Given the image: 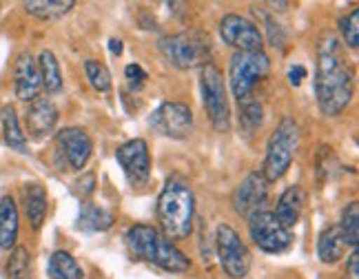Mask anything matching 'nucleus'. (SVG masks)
<instances>
[{"label": "nucleus", "mask_w": 359, "mask_h": 279, "mask_svg": "<svg viewBox=\"0 0 359 279\" xmlns=\"http://www.w3.org/2000/svg\"><path fill=\"white\" fill-rule=\"evenodd\" d=\"M315 95L324 116H337L353 100V76L337 51V40L324 36L315 69Z\"/></svg>", "instance_id": "obj_1"}, {"label": "nucleus", "mask_w": 359, "mask_h": 279, "mask_svg": "<svg viewBox=\"0 0 359 279\" xmlns=\"http://www.w3.org/2000/svg\"><path fill=\"white\" fill-rule=\"evenodd\" d=\"M196 198L187 179L171 177L158 195V224L169 240H184L193 231Z\"/></svg>", "instance_id": "obj_2"}, {"label": "nucleus", "mask_w": 359, "mask_h": 279, "mask_svg": "<svg viewBox=\"0 0 359 279\" xmlns=\"http://www.w3.org/2000/svg\"><path fill=\"white\" fill-rule=\"evenodd\" d=\"M127 246L129 250L154 266L169 271V273H184L189 271L191 261L180 250L169 237H164L158 229L147 224H135L127 231Z\"/></svg>", "instance_id": "obj_3"}, {"label": "nucleus", "mask_w": 359, "mask_h": 279, "mask_svg": "<svg viewBox=\"0 0 359 279\" xmlns=\"http://www.w3.org/2000/svg\"><path fill=\"white\" fill-rule=\"evenodd\" d=\"M160 51L175 69H202L211 64L213 45L202 32H182L160 40Z\"/></svg>", "instance_id": "obj_4"}, {"label": "nucleus", "mask_w": 359, "mask_h": 279, "mask_svg": "<svg viewBox=\"0 0 359 279\" xmlns=\"http://www.w3.org/2000/svg\"><path fill=\"white\" fill-rule=\"evenodd\" d=\"M297 147H299V127L293 118L286 116L275 127L266 147V160H264V169H262V175L266 177V182H275V179H280L291 169Z\"/></svg>", "instance_id": "obj_5"}, {"label": "nucleus", "mask_w": 359, "mask_h": 279, "mask_svg": "<svg viewBox=\"0 0 359 279\" xmlns=\"http://www.w3.org/2000/svg\"><path fill=\"white\" fill-rule=\"evenodd\" d=\"M271 72V58L264 49L259 51H236L229 67V85L236 95V100L242 102L251 97L255 85L266 78Z\"/></svg>", "instance_id": "obj_6"}, {"label": "nucleus", "mask_w": 359, "mask_h": 279, "mask_svg": "<svg viewBox=\"0 0 359 279\" xmlns=\"http://www.w3.org/2000/svg\"><path fill=\"white\" fill-rule=\"evenodd\" d=\"M200 89H202V104L213 124V129L219 133H226L231 129L229 91H226L224 76L215 64H206L200 69Z\"/></svg>", "instance_id": "obj_7"}, {"label": "nucleus", "mask_w": 359, "mask_h": 279, "mask_svg": "<svg viewBox=\"0 0 359 279\" xmlns=\"http://www.w3.org/2000/svg\"><path fill=\"white\" fill-rule=\"evenodd\" d=\"M215 246L222 271L231 279H244L251 271V253H248L238 231L231 224H219L215 231Z\"/></svg>", "instance_id": "obj_8"}, {"label": "nucleus", "mask_w": 359, "mask_h": 279, "mask_svg": "<svg viewBox=\"0 0 359 279\" xmlns=\"http://www.w3.org/2000/svg\"><path fill=\"white\" fill-rule=\"evenodd\" d=\"M248 233L255 246L271 255H280L293 244L291 231L284 229L271 211H257L248 217Z\"/></svg>", "instance_id": "obj_9"}, {"label": "nucleus", "mask_w": 359, "mask_h": 279, "mask_svg": "<svg viewBox=\"0 0 359 279\" xmlns=\"http://www.w3.org/2000/svg\"><path fill=\"white\" fill-rule=\"evenodd\" d=\"M149 127L171 140H187L193 133V114L182 102H162L149 118Z\"/></svg>", "instance_id": "obj_10"}, {"label": "nucleus", "mask_w": 359, "mask_h": 279, "mask_svg": "<svg viewBox=\"0 0 359 279\" xmlns=\"http://www.w3.org/2000/svg\"><path fill=\"white\" fill-rule=\"evenodd\" d=\"M116 160L122 166L124 177L133 189H142L151 177V156L144 140H129L116 151Z\"/></svg>", "instance_id": "obj_11"}, {"label": "nucleus", "mask_w": 359, "mask_h": 279, "mask_svg": "<svg viewBox=\"0 0 359 279\" xmlns=\"http://www.w3.org/2000/svg\"><path fill=\"white\" fill-rule=\"evenodd\" d=\"M269 200V182L262 171H251L233 193V208L242 217H251L257 211H264Z\"/></svg>", "instance_id": "obj_12"}, {"label": "nucleus", "mask_w": 359, "mask_h": 279, "mask_svg": "<svg viewBox=\"0 0 359 279\" xmlns=\"http://www.w3.org/2000/svg\"><path fill=\"white\" fill-rule=\"evenodd\" d=\"M219 36L229 45L236 47L238 51H259L264 45V38L257 27L238 13H229L219 20Z\"/></svg>", "instance_id": "obj_13"}, {"label": "nucleus", "mask_w": 359, "mask_h": 279, "mask_svg": "<svg viewBox=\"0 0 359 279\" xmlns=\"http://www.w3.org/2000/svg\"><path fill=\"white\" fill-rule=\"evenodd\" d=\"M56 142H58L60 153L67 158L69 166H72L74 171L85 169L91 158V151H93L91 137L85 131L80 127H67V129L58 131Z\"/></svg>", "instance_id": "obj_14"}, {"label": "nucleus", "mask_w": 359, "mask_h": 279, "mask_svg": "<svg viewBox=\"0 0 359 279\" xmlns=\"http://www.w3.org/2000/svg\"><path fill=\"white\" fill-rule=\"evenodd\" d=\"M40 89V72H38V62L29 51H22L16 64H13V91L16 97L22 102H32L38 97Z\"/></svg>", "instance_id": "obj_15"}, {"label": "nucleus", "mask_w": 359, "mask_h": 279, "mask_svg": "<svg viewBox=\"0 0 359 279\" xmlns=\"http://www.w3.org/2000/svg\"><path fill=\"white\" fill-rule=\"evenodd\" d=\"M25 122H27V131H29L32 137L43 140L47 137L58 124V109L47 97H36V100L29 102L25 114Z\"/></svg>", "instance_id": "obj_16"}, {"label": "nucleus", "mask_w": 359, "mask_h": 279, "mask_svg": "<svg viewBox=\"0 0 359 279\" xmlns=\"http://www.w3.org/2000/svg\"><path fill=\"white\" fill-rule=\"evenodd\" d=\"M304 206H306V193H304L302 186H288L284 193H282V198L278 200V208H275V217H278V222L291 231L299 217H302V211H304Z\"/></svg>", "instance_id": "obj_17"}, {"label": "nucleus", "mask_w": 359, "mask_h": 279, "mask_svg": "<svg viewBox=\"0 0 359 279\" xmlns=\"http://www.w3.org/2000/svg\"><path fill=\"white\" fill-rule=\"evenodd\" d=\"M116 224V217L111 211H107L104 206L85 202L80 206V213L76 219V229L82 233H107Z\"/></svg>", "instance_id": "obj_18"}, {"label": "nucleus", "mask_w": 359, "mask_h": 279, "mask_svg": "<svg viewBox=\"0 0 359 279\" xmlns=\"http://www.w3.org/2000/svg\"><path fill=\"white\" fill-rule=\"evenodd\" d=\"M22 206L32 229H40L47 217V191L43 184L32 182L22 189Z\"/></svg>", "instance_id": "obj_19"}, {"label": "nucleus", "mask_w": 359, "mask_h": 279, "mask_svg": "<svg viewBox=\"0 0 359 279\" xmlns=\"http://www.w3.org/2000/svg\"><path fill=\"white\" fill-rule=\"evenodd\" d=\"M18 229H20V217H18V206L13 202L11 195H5L0 200V248H13L18 242Z\"/></svg>", "instance_id": "obj_20"}, {"label": "nucleus", "mask_w": 359, "mask_h": 279, "mask_svg": "<svg viewBox=\"0 0 359 279\" xmlns=\"http://www.w3.org/2000/svg\"><path fill=\"white\" fill-rule=\"evenodd\" d=\"M344 250H346V242H344L339 226H326L320 233V240H317V255H320V259L324 264H335L344 257Z\"/></svg>", "instance_id": "obj_21"}, {"label": "nucleus", "mask_w": 359, "mask_h": 279, "mask_svg": "<svg viewBox=\"0 0 359 279\" xmlns=\"http://www.w3.org/2000/svg\"><path fill=\"white\" fill-rule=\"evenodd\" d=\"M0 124H3L5 144L11 147L13 151H18V153H27V135L22 133L18 114L11 104H5L3 109H0Z\"/></svg>", "instance_id": "obj_22"}, {"label": "nucleus", "mask_w": 359, "mask_h": 279, "mask_svg": "<svg viewBox=\"0 0 359 279\" xmlns=\"http://www.w3.org/2000/svg\"><path fill=\"white\" fill-rule=\"evenodd\" d=\"M74 0H27L22 3L25 11L40 20H56L74 9Z\"/></svg>", "instance_id": "obj_23"}, {"label": "nucleus", "mask_w": 359, "mask_h": 279, "mask_svg": "<svg viewBox=\"0 0 359 279\" xmlns=\"http://www.w3.org/2000/svg\"><path fill=\"white\" fill-rule=\"evenodd\" d=\"M38 62V72H40V85L47 93H58L62 89V76H60V64L56 60L49 49L40 51V58Z\"/></svg>", "instance_id": "obj_24"}, {"label": "nucleus", "mask_w": 359, "mask_h": 279, "mask_svg": "<svg viewBox=\"0 0 359 279\" xmlns=\"http://www.w3.org/2000/svg\"><path fill=\"white\" fill-rule=\"evenodd\" d=\"M47 271L51 279H82L85 271L80 264L74 259V255H69L67 250H56L47 264Z\"/></svg>", "instance_id": "obj_25"}, {"label": "nucleus", "mask_w": 359, "mask_h": 279, "mask_svg": "<svg viewBox=\"0 0 359 279\" xmlns=\"http://www.w3.org/2000/svg\"><path fill=\"white\" fill-rule=\"evenodd\" d=\"M264 120V109L259 102H255L253 97H246L240 102V129L246 133V137H251Z\"/></svg>", "instance_id": "obj_26"}, {"label": "nucleus", "mask_w": 359, "mask_h": 279, "mask_svg": "<svg viewBox=\"0 0 359 279\" xmlns=\"http://www.w3.org/2000/svg\"><path fill=\"white\" fill-rule=\"evenodd\" d=\"M7 279H32V255L25 246H13L7 259Z\"/></svg>", "instance_id": "obj_27"}, {"label": "nucleus", "mask_w": 359, "mask_h": 279, "mask_svg": "<svg viewBox=\"0 0 359 279\" xmlns=\"http://www.w3.org/2000/svg\"><path fill=\"white\" fill-rule=\"evenodd\" d=\"M337 226L341 231V237H344V242H346V246L357 248L359 246V204L357 202H351L346 208H344L341 222Z\"/></svg>", "instance_id": "obj_28"}, {"label": "nucleus", "mask_w": 359, "mask_h": 279, "mask_svg": "<svg viewBox=\"0 0 359 279\" xmlns=\"http://www.w3.org/2000/svg\"><path fill=\"white\" fill-rule=\"evenodd\" d=\"M85 74H87V80L91 82V87L100 93H109L111 91V74H109V69L98 62V60H85Z\"/></svg>", "instance_id": "obj_29"}, {"label": "nucleus", "mask_w": 359, "mask_h": 279, "mask_svg": "<svg viewBox=\"0 0 359 279\" xmlns=\"http://www.w3.org/2000/svg\"><path fill=\"white\" fill-rule=\"evenodd\" d=\"M339 29L344 36V43H346L348 49H357L359 47V9H353L351 16L339 20Z\"/></svg>", "instance_id": "obj_30"}, {"label": "nucleus", "mask_w": 359, "mask_h": 279, "mask_svg": "<svg viewBox=\"0 0 359 279\" xmlns=\"http://www.w3.org/2000/svg\"><path fill=\"white\" fill-rule=\"evenodd\" d=\"M124 76H127V80H129V87H131V91H140L142 87H144V82H147V72L144 69L137 64V62H131V64H127V69H124Z\"/></svg>", "instance_id": "obj_31"}, {"label": "nucleus", "mask_w": 359, "mask_h": 279, "mask_svg": "<svg viewBox=\"0 0 359 279\" xmlns=\"http://www.w3.org/2000/svg\"><path fill=\"white\" fill-rule=\"evenodd\" d=\"M95 189V175L93 173H85V177H80L76 182V193L82 195V198H89Z\"/></svg>", "instance_id": "obj_32"}, {"label": "nucleus", "mask_w": 359, "mask_h": 279, "mask_svg": "<svg viewBox=\"0 0 359 279\" xmlns=\"http://www.w3.org/2000/svg\"><path fill=\"white\" fill-rule=\"evenodd\" d=\"M309 72H306V67L304 64H293L291 69H288V82H291L293 87H299L304 80H306Z\"/></svg>", "instance_id": "obj_33"}, {"label": "nucleus", "mask_w": 359, "mask_h": 279, "mask_svg": "<svg viewBox=\"0 0 359 279\" xmlns=\"http://www.w3.org/2000/svg\"><path fill=\"white\" fill-rule=\"evenodd\" d=\"M346 275H348V279H359V250L357 248L353 250V255L348 257Z\"/></svg>", "instance_id": "obj_34"}, {"label": "nucleus", "mask_w": 359, "mask_h": 279, "mask_svg": "<svg viewBox=\"0 0 359 279\" xmlns=\"http://www.w3.org/2000/svg\"><path fill=\"white\" fill-rule=\"evenodd\" d=\"M109 49H111L114 55H122V43H120V40H116V38L109 40Z\"/></svg>", "instance_id": "obj_35"}]
</instances>
